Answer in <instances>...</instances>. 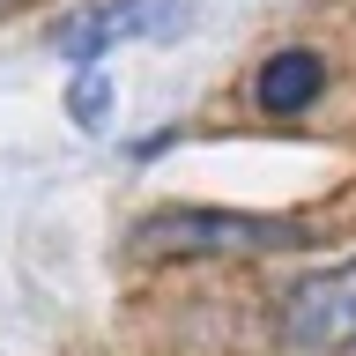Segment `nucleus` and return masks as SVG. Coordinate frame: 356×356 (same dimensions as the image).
Here are the masks:
<instances>
[{
    "label": "nucleus",
    "mask_w": 356,
    "mask_h": 356,
    "mask_svg": "<svg viewBox=\"0 0 356 356\" xmlns=\"http://www.w3.org/2000/svg\"><path fill=\"white\" fill-rule=\"evenodd\" d=\"M275 334L297 356H349L356 349V252L319 267V275H297L275 305Z\"/></svg>",
    "instance_id": "f257e3e1"
},
{
    "label": "nucleus",
    "mask_w": 356,
    "mask_h": 356,
    "mask_svg": "<svg viewBox=\"0 0 356 356\" xmlns=\"http://www.w3.org/2000/svg\"><path fill=\"white\" fill-rule=\"evenodd\" d=\"M186 22H193L186 0H82L74 15H60L52 44H60V60H74V67H104L119 44L178 38Z\"/></svg>",
    "instance_id": "f03ea898"
},
{
    "label": "nucleus",
    "mask_w": 356,
    "mask_h": 356,
    "mask_svg": "<svg viewBox=\"0 0 356 356\" xmlns=\"http://www.w3.org/2000/svg\"><path fill=\"white\" fill-rule=\"evenodd\" d=\"M141 245H178V252H260V245H305L297 222H275V216H200V208H178V216H149L134 230Z\"/></svg>",
    "instance_id": "7ed1b4c3"
},
{
    "label": "nucleus",
    "mask_w": 356,
    "mask_h": 356,
    "mask_svg": "<svg viewBox=\"0 0 356 356\" xmlns=\"http://www.w3.org/2000/svg\"><path fill=\"white\" fill-rule=\"evenodd\" d=\"M319 89H327L319 52H275L267 74H260V111H305Z\"/></svg>",
    "instance_id": "20e7f679"
},
{
    "label": "nucleus",
    "mask_w": 356,
    "mask_h": 356,
    "mask_svg": "<svg viewBox=\"0 0 356 356\" xmlns=\"http://www.w3.org/2000/svg\"><path fill=\"white\" fill-rule=\"evenodd\" d=\"M111 111H119V82H111L104 67H74V82H67V119L82 134H104Z\"/></svg>",
    "instance_id": "39448f33"
}]
</instances>
